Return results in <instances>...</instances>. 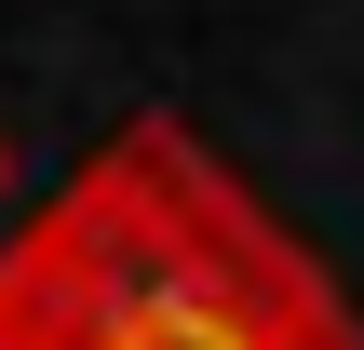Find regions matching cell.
Instances as JSON below:
<instances>
[{"instance_id":"obj_1","label":"cell","mask_w":364,"mask_h":350,"mask_svg":"<svg viewBox=\"0 0 364 350\" xmlns=\"http://www.w3.org/2000/svg\"><path fill=\"white\" fill-rule=\"evenodd\" d=\"M0 350H364V324L176 108H135L0 216Z\"/></svg>"},{"instance_id":"obj_2","label":"cell","mask_w":364,"mask_h":350,"mask_svg":"<svg viewBox=\"0 0 364 350\" xmlns=\"http://www.w3.org/2000/svg\"><path fill=\"white\" fill-rule=\"evenodd\" d=\"M27 202V148H14V121H0V216Z\"/></svg>"}]
</instances>
